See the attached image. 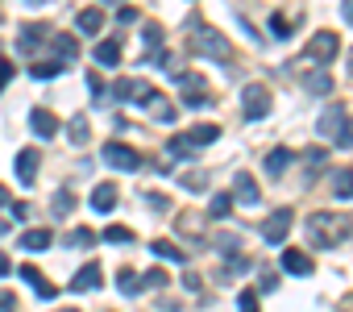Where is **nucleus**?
Masks as SVG:
<instances>
[{
	"label": "nucleus",
	"instance_id": "39448f33",
	"mask_svg": "<svg viewBox=\"0 0 353 312\" xmlns=\"http://www.w3.org/2000/svg\"><path fill=\"white\" fill-rule=\"evenodd\" d=\"M100 159H104L112 171H141V167H145V159H141L137 150H129L125 142H108V146L100 150Z\"/></svg>",
	"mask_w": 353,
	"mask_h": 312
},
{
	"label": "nucleus",
	"instance_id": "4c0bfd02",
	"mask_svg": "<svg viewBox=\"0 0 353 312\" xmlns=\"http://www.w3.org/2000/svg\"><path fill=\"white\" fill-rule=\"evenodd\" d=\"M303 163H307V175H316V171L324 167V150H320V146H312V150H303Z\"/></svg>",
	"mask_w": 353,
	"mask_h": 312
},
{
	"label": "nucleus",
	"instance_id": "412c9836",
	"mask_svg": "<svg viewBox=\"0 0 353 312\" xmlns=\"http://www.w3.org/2000/svg\"><path fill=\"white\" fill-rule=\"evenodd\" d=\"M291 159H295V154H291L287 146H274V150L266 154V175H274V179H279V175L291 167Z\"/></svg>",
	"mask_w": 353,
	"mask_h": 312
},
{
	"label": "nucleus",
	"instance_id": "423d86ee",
	"mask_svg": "<svg viewBox=\"0 0 353 312\" xmlns=\"http://www.w3.org/2000/svg\"><path fill=\"white\" fill-rule=\"evenodd\" d=\"M241 104H245V121H262L266 113H270V88H262V84H245L241 88Z\"/></svg>",
	"mask_w": 353,
	"mask_h": 312
},
{
	"label": "nucleus",
	"instance_id": "37998d69",
	"mask_svg": "<svg viewBox=\"0 0 353 312\" xmlns=\"http://www.w3.org/2000/svg\"><path fill=\"white\" fill-rule=\"evenodd\" d=\"M141 38H145V46L154 50V46L162 42V26H145V30H141Z\"/></svg>",
	"mask_w": 353,
	"mask_h": 312
},
{
	"label": "nucleus",
	"instance_id": "c756f323",
	"mask_svg": "<svg viewBox=\"0 0 353 312\" xmlns=\"http://www.w3.org/2000/svg\"><path fill=\"white\" fill-rule=\"evenodd\" d=\"M50 208H54V217H71V213H75V196H71V192L63 188V192H54Z\"/></svg>",
	"mask_w": 353,
	"mask_h": 312
},
{
	"label": "nucleus",
	"instance_id": "8fccbe9b",
	"mask_svg": "<svg viewBox=\"0 0 353 312\" xmlns=\"http://www.w3.org/2000/svg\"><path fill=\"white\" fill-rule=\"evenodd\" d=\"M274 287H279V275H274V271H266V275H262V291H274Z\"/></svg>",
	"mask_w": 353,
	"mask_h": 312
},
{
	"label": "nucleus",
	"instance_id": "bf43d9fd",
	"mask_svg": "<svg viewBox=\"0 0 353 312\" xmlns=\"http://www.w3.org/2000/svg\"><path fill=\"white\" fill-rule=\"evenodd\" d=\"M104 5H117V0H104Z\"/></svg>",
	"mask_w": 353,
	"mask_h": 312
},
{
	"label": "nucleus",
	"instance_id": "dca6fc26",
	"mask_svg": "<svg viewBox=\"0 0 353 312\" xmlns=\"http://www.w3.org/2000/svg\"><path fill=\"white\" fill-rule=\"evenodd\" d=\"M46 38H50V26H42V21H34V26H26V30H21V38H17V46H21L26 55H34V50H38V46L46 42Z\"/></svg>",
	"mask_w": 353,
	"mask_h": 312
},
{
	"label": "nucleus",
	"instance_id": "5701e85b",
	"mask_svg": "<svg viewBox=\"0 0 353 312\" xmlns=\"http://www.w3.org/2000/svg\"><path fill=\"white\" fill-rule=\"evenodd\" d=\"M303 88H307L312 96H324V92L332 88V75H328V67H320V71H307V75H303Z\"/></svg>",
	"mask_w": 353,
	"mask_h": 312
},
{
	"label": "nucleus",
	"instance_id": "a19ab883",
	"mask_svg": "<svg viewBox=\"0 0 353 312\" xmlns=\"http://www.w3.org/2000/svg\"><path fill=\"white\" fill-rule=\"evenodd\" d=\"M212 246H216V250H237V246H241V237H237V233H216V237H212Z\"/></svg>",
	"mask_w": 353,
	"mask_h": 312
},
{
	"label": "nucleus",
	"instance_id": "c9c22d12",
	"mask_svg": "<svg viewBox=\"0 0 353 312\" xmlns=\"http://www.w3.org/2000/svg\"><path fill=\"white\" fill-rule=\"evenodd\" d=\"M67 133H71V142H75V146H83V142H88V117H71Z\"/></svg>",
	"mask_w": 353,
	"mask_h": 312
},
{
	"label": "nucleus",
	"instance_id": "6e6552de",
	"mask_svg": "<svg viewBox=\"0 0 353 312\" xmlns=\"http://www.w3.org/2000/svg\"><path fill=\"white\" fill-rule=\"evenodd\" d=\"M108 96H117V100H125V104H150L154 88H150L145 79H117Z\"/></svg>",
	"mask_w": 353,
	"mask_h": 312
},
{
	"label": "nucleus",
	"instance_id": "4be33fe9",
	"mask_svg": "<svg viewBox=\"0 0 353 312\" xmlns=\"http://www.w3.org/2000/svg\"><path fill=\"white\" fill-rule=\"evenodd\" d=\"M67 71V63L54 55V59H38V63H30V75L34 79H54V75H63Z\"/></svg>",
	"mask_w": 353,
	"mask_h": 312
},
{
	"label": "nucleus",
	"instance_id": "6e6d98bb",
	"mask_svg": "<svg viewBox=\"0 0 353 312\" xmlns=\"http://www.w3.org/2000/svg\"><path fill=\"white\" fill-rule=\"evenodd\" d=\"M349 75H353V50H349Z\"/></svg>",
	"mask_w": 353,
	"mask_h": 312
},
{
	"label": "nucleus",
	"instance_id": "de8ad7c7",
	"mask_svg": "<svg viewBox=\"0 0 353 312\" xmlns=\"http://www.w3.org/2000/svg\"><path fill=\"white\" fill-rule=\"evenodd\" d=\"M117 21H121V26H133V21H141V17H137V9H129V5H125V9L117 13Z\"/></svg>",
	"mask_w": 353,
	"mask_h": 312
},
{
	"label": "nucleus",
	"instance_id": "4468645a",
	"mask_svg": "<svg viewBox=\"0 0 353 312\" xmlns=\"http://www.w3.org/2000/svg\"><path fill=\"white\" fill-rule=\"evenodd\" d=\"M117 200H121L117 184H108V179H104V184H96V188H92V208H96V213H112V208H117Z\"/></svg>",
	"mask_w": 353,
	"mask_h": 312
},
{
	"label": "nucleus",
	"instance_id": "ea45409f",
	"mask_svg": "<svg viewBox=\"0 0 353 312\" xmlns=\"http://www.w3.org/2000/svg\"><path fill=\"white\" fill-rule=\"evenodd\" d=\"M270 34H274V38H291V21H287L283 13H274V17H270Z\"/></svg>",
	"mask_w": 353,
	"mask_h": 312
},
{
	"label": "nucleus",
	"instance_id": "f8f14e48",
	"mask_svg": "<svg viewBox=\"0 0 353 312\" xmlns=\"http://www.w3.org/2000/svg\"><path fill=\"white\" fill-rule=\"evenodd\" d=\"M30 129H34L38 137H54V133H59V117H54L50 108H30Z\"/></svg>",
	"mask_w": 353,
	"mask_h": 312
},
{
	"label": "nucleus",
	"instance_id": "f03ea898",
	"mask_svg": "<svg viewBox=\"0 0 353 312\" xmlns=\"http://www.w3.org/2000/svg\"><path fill=\"white\" fill-rule=\"evenodd\" d=\"M188 42H192V55H200V59H212V63H233V42L221 34V30H212L208 21H192V30H188Z\"/></svg>",
	"mask_w": 353,
	"mask_h": 312
},
{
	"label": "nucleus",
	"instance_id": "f704fd0d",
	"mask_svg": "<svg viewBox=\"0 0 353 312\" xmlns=\"http://www.w3.org/2000/svg\"><path fill=\"white\" fill-rule=\"evenodd\" d=\"M166 75H183V59H174V55H150Z\"/></svg>",
	"mask_w": 353,
	"mask_h": 312
},
{
	"label": "nucleus",
	"instance_id": "c85d7f7f",
	"mask_svg": "<svg viewBox=\"0 0 353 312\" xmlns=\"http://www.w3.org/2000/svg\"><path fill=\"white\" fill-rule=\"evenodd\" d=\"M145 108H150V113H154L158 121H174V104H170L166 96H158V92L150 96V104H145Z\"/></svg>",
	"mask_w": 353,
	"mask_h": 312
},
{
	"label": "nucleus",
	"instance_id": "864d4df0",
	"mask_svg": "<svg viewBox=\"0 0 353 312\" xmlns=\"http://www.w3.org/2000/svg\"><path fill=\"white\" fill-rule=\"evenodd\" d=\"M9 271H13V262H9V254H0V279H5Z\"/></svg>",
	"mask_w": 353,
	"mask_h": 312
},
{
	"label": "nucleus",
	"instance_id": "20e7f679",
	"mask_svg": "<svg viewBox=\"0 0 353 312\" xmlns=\"http://www.w3.org/2000/svg\"><path fill=\"white\" fill-rule=\"evenodd\" d=\"M336 55H341V38H336L332 30H320V34H312L307 46H303V67H328Z\"/></svg>",
	"mask_w": 353,
	"mask_h": 312
},
{
	"label": "nucleus",
	"instance_id": "a211bd4d",
	"mask_svg": "<svg viewBox=\"0 0 353 312\" xmlns=\"http://www.w3.org/2000/svg\"><path fill=\"white\" fill-rule=\"evenodd\" d=\"M283 271H287V275H312L316 262H312L303 250H283Z\"/></svg>",
	"mask_w": 353,
	"mask_h": 312
},
{
	"label": "nucleus",
	"instance_id": "79ce46f5",
	"mask_svg": "<svg viewBox=\"0 0 353 312\" xmlns=\"http://www.w3.org/2000/svg\"><path fill=\"white\" fill-rule=\"evenodd\" d=\"M237 312H258V295H254L250 287H245V291L237 295Z\"/></svg>",
	"mask_w": 353,
	"mask_h": 312
},
{
	"label": "nucleus",
	"instance_id": "6ab92c4d",
	"mask_svg": "<svg viewBox=\"0 0 353 312\" xmlns=\"http://www.w3.org/2000/svg\"><path fill=\"white\" fill-rule=\"evenodd\" d=\"M196 142H192V133H174L170 142H166V154H170V159H196Z\"/></svg>",
	"mask_w": 353,
	"mask_h": 312
},
{
	"label": "nucleus",
	"instance_id": "5fc2aeb1",
	"mask_svg": "<svg viewBox=\"0 0 353 312\" xmlns=\"http://www.w3.org/2000/svg\"><path fill=\"white\" fill-rule=\"evenodd\" d=\"M9 204H13V200H9V188L0 184V208H9Z\"/></svg>",
	"mask_w": 353,
	"mask_h": 312
},
{
	"label": "nucleus",
	"instance_id": "13d9d810",
	"mask_svg": "<svg viewBox=\"0 0 353 312\" xmlns=\"http://www.w3.org/2000/svg\"><path fill=\"white\" fill-rule=\"evenodd\" d=\"M63 312H79V308H63Z\"/></svg>",
	"mask_w": 353,
	"mask_h": 312
},
{
	"label": "nucleus",
	"instance_id": "f3484780",
	"mask_svg": "<svg viewBox=\"0 0 353 312\" xmlns=\"http://www.w3.org/2000/svg\"><path fill=\"white\" fill-rule=\"evenodd\" d=\"M328 188H332L336 200H353V167H336L328 175Z\"/></svg>",
	"mask_w": 353,
	"mask_h": 312
},
{
	"label": "nucleus",
	"instance_id": "09e8293b",
	"mask_svg": "<svg viewBox=\"0 0 353 312\" xmlns=\"http://www.w3.org/2000/svg\"><path fill=\"white\" fill-rule=\"evenodd\" d=\"M9 208H13V217H17V221H26V217H30V204H26V200H17V204H9Z\"/></svg>",
	"mask_w": 353,
	"mask_h": 312
},
{
	"label": "nucleus",
	"instance_id": "58836bf2",
	"mask_svg": "<svg viewBox=\"0 0 353 312\" xmlns=\"http://www.w3.org/2000/svg\"><path fill=\"white\" fill-rule=\"evenodd\" d=\"M63 246H96V233L75 229V233H67V237H63Z\"/></svg>",
	"mask_w": 353,
	"mask_h": 312
},
{
	"label": "nucleus",
	"instance_id": "ddd939ff",
	"mask_svg": "<svg viewBox=\"0 0 353 312\" xmlns=\"http://www.w3.org/2000/svg\"><path fill=\"white\" fill-rule=\"evenodd\" d=\"M233 200L237 204H258V184H254L250 171H237L233 175Z\"/></svg>",
	"mask_w": 353,
	"mask_h": 312
},
{
	"label": "nucleus",
	"instance_id": "49530a36",
	"mask_svg": "<svg viewBox=\"0 0 353 312\" xmlns=\"http://www.w3.org/2000/svg\"><path fill=\"white\" fill-rule=\"evenodd\" d=\"M9 79H13V63H9V59H0V92H5Z\"/></svg>",
	"mask_w": 353,
	"mask_h": 312
},
{
	"label": "nucleus",
	"instance_id": "aec40b11",
	"mask_svg": "<svg viewBox=\"0 0 353 312\" xmlns=\"http://www.w3.org/2000/svg\"><path fill=\"white\" fill-rule=\"evenodd\" d=\"M75 30H79V34H100V30H104V9H100V5L83 9V13L75 17Z\"/></svg>",
	"mask_w": 353,
	"mask_h": 312
},
{
	"label": "nucleus",
	"instance_id": "72a5a7b5",
	"mask_svg": "<svg viewBox=\"0 0 353 312\" xmlns=\"http://www.w3.org/2000/svg\"><path fill=\"white\" fill-rule=\"evenodd\" d=\"M104 242H112V246H125V242H129V246H133V229H125V225H108V229H104Z\"/></svg>",
	"mask_w": 353,
	"mask_h": 312
},
{
	"label": "nucleus",
	"instance_id": "2f4dec72",
	"mask_svg": "<svg viewBox=\"0 0 353 312\" xmlns=\"http://www.w3.org/2000/svg\"><path fill=\"white\" fill-rule=\"evenodd\" d=\"M88 92H92V100H96V104H104V100H108V84H104L96 71H88Z\"/></svg>",
	"mask_w": 353,
	"mask_h": 312
},
{
	"label": "nucleus",
	"instance_id": "e433bc0d",
	"mask_svg": "<svg viewBox=\"0 0 353 312\" xmlns=\"http://www.w3.org/2000/svg\"><path fill=\"white\" fill-rule=\"evenodd\" d=\"M145 287H170V279H166V271H162V266H154V271H145V275H141V291H145Z\"/></svg>",
	"mask_w": 353,
	"mask_h": 312
},
{
	"label": "nucleus",
	"instance_id": "bb28decb",
	"mask_svg": "<svg viewBox=\"0 0 353 312\" xmlns=\"http://www.w3.org/2000/svg\"><path fill=\"white\" fill-rule=\"evenodd\" d=\"M54 55H59L63 63H71V59L79 55V42H75L71 34H54Z\"/></svg>",
	"mask_w": 353,
	"mask_h": 312
},
{
	"label": "nucleus",
	"instance_id": "b1692460",
	"mask_svg": "<svg viewBox=\"0 0 353 312\" xmlns=\"http://www.w3.org/2000/svg\"><path fill=\"white\" fill-rule=\"evenodd\" d=\"M96 63H100V67H117V63H121V42L104 38V42L96 46Z\"/></svg>",
	"mask_w": 353,
	"mask_h": 312
},
{
	"label": "nucleus",
	"instance_id": "f257e3e1",
	"mask_svg": "<svg viewBox=\"0 0 353 312\" xmlns=\"http://www.w3.org/2000/svg\"><path fill=\"white\" fill-rule=\"evenodd\" d=\"M303 233H307V242H312L316 250H332V246H341V242L353 233V221L341 217V213H312V217L303 221Z\"/></svg>",
	"mask_w": 353,
	"mask_h": 312
},
{
	"label": "nucleus",
	"instance_id": "393cba45",
	"mask_svg": "<svg viewBox=\"0 0 353 312\" xmlns=\"http://www.w3.org/2000/svg\"><path fill=\"white\" fill-rule=\"evenodd\" d=\"M50 242H54L50 229H26V233H21V250H46Z\"/></svg>",
	"mask_w": 353,
	"mask_h": 312
},
{
	"label": "nucleus",
	"instance_id": "a18cd8bd",
	"mask_svg": "<svg viewBox=\"0 0 353 312\" xmlns=\"http://www.w3.org/2000/svg\"><path fill=\"white\" fill-rule=\"evenodd\" d=\"M0 312H17V295L0 287Z\"/></svg>",
	"mask_w": 353,
	"mask_h": 312
},
{
	"label": "nucleus",
	"instance_id": "9d476101",
	"mask_svg": "<svg viewBox=\"0 0 353 312\" xmlns=\"http://www.w3.org/2000/svg\"><path fill=\"white\" fill-rule=\"evenodd\" d=\"M38 167H42V150L30 146V150L17 154V179H21V184H34V179H38Z\"/></svg>",
	"mask_w": 353,
	"mask_h": 312
},
{
	"label": "nucleus",
	"instance_id": "4d7b16f0",
	"mask_svg": "<svg viewBox=\"0 0 353 312\" xmlns=\"http://www.w3.org/2000/svg\"><path fill=\"white\" fill-rule=\"evenodd\" d=\"M26 5H42V0H26Z\"/></svg>",
	"mask_w": 353,
	"mask_h": 312
},
{
	"label": "nucleus",
	"instance_id": "473e14b6",
	"mask_svg": "<svg viewBox=\"0 0 353 312\" xmlns=\"http://www.w3.org/2000/svg\"><path fill=\"white\" fill-rule=\"evenodd\" d=\"M216 137H221L216 125H196V129H192V142H196V146H212Z\"/></svg>",
	"mask_w": 353,
	"mask_h": 312
},
{
	"label": "nucleus",
	"instance_id": "a878e982",
	"mask_svg": "<svg viewBox=\"0 0 353 312\" xmlns=\"http://www.w3.org/2000/svg\"><path fill=\"white\" fill-rule=\"evenodd\" d=\"M150 250H154V254H158V258H166V262H179V266H183V262H188V254H183V250H179V246H174V242H162V237H158V242H154V246H150Z\"/></svg>",
	"mask_w": 353,
	"mask_h": 312
},
{
	"label": "nucleus",
	"instance_id": "2eb2a0df",
	"mask_svg": "<svg viewBox=\"0 0 353 312\" xmlns=\"http://www.w3.org/2000/svg\"><path fill=\"white\" fill-rule=\"evenodd\" d=\"M104 283V271L96 266V262H88V266H79L75 271V279H71V291H96Z\"/></svg>",
	"mask_w": 353,
	"mask_h": 312
},
{
	"label": "nucleus",
	"instance_id": "1a4fd4ad",
	"mask_svg": "<svg viewBox=\"0 0 353 312\" xmlns=\"http://www.w3.org/2000/svg\"><path fill=\"white\" fill-rule=\"evenodd\" d=\"M291 208H274L270 213V221L262 225V242H270V246H283L287 242V233H291Z\"/></svg>",
	"mask_w": 353,
	"mask_h": 312
},
{
	"label": "nucleus",
	"instance_id": "0eeeda50",
	"mask_svg": "<svg viewBox=\"0 0 353 312\" xmlns=\"http://www.w3.org/2000/svg\"><path fill=\"white\" fill-rule=\"evenodd\" d=\"M174 84L183 88V104H188V108H208V104H212V96L204 92L208 84H204L200 75H188V71H183V75H174Z\"/></svg>",
	"mask_w": 353,
	"mask_h": 312
},
{
	"label": "nucleus",
	"instance_id": "7c9ffc66",
	"mask_svg": "<svg viewBox=\"0 0 353 312\" xmlns=\"http://www.w3.org/2000/svg\"><path fill=\"white\" fill-rule=\"evenodd\" d=\"M212 221H225L229 213H233V192H221V196H212Z\"/></svg>",
	"mask_w": 353,
	"mask_h": 312
},
{
	"label": "nucleus",
	"instance_id": "603ef678",
	"mask_svg": "<svg viewBox=\"0 0 353 312\" xmlns=\"http://www.w3.org/2000/svg\"><path fill=\"white\" fill-rule=\"evenodd\" d=\"M341 17H345V21L353 26V0H345V5H341Z\"/></svg>",
	"mask_w": 353,
	"mask_h": 312
},
{
	"label": "nucleus",
	"instance_id": "c03bdc74",
	"mask_svg": "<svg viewBox=\"0 0 353 312\" xmlns=\"http://www.w3.org/2000/svg\"><path fill=\"white\" fill-rule=\"evenodd\" d=\"M179 229H183V233H200V217L183 213V217H179Z\"/></svg>",
	"mask_w": 353,
	"mask_h": 312
},
{
	"label": "nucleus",
	"instance_id": "3c124183",
	"mask_svg": "<svg viewBox=\"0 0 353 312\" xmlns=\"http://www.w3.org/2000/svg\"><path fill=\"white\" fill-rule=\"evenodd\" d=\"M183 188H192V192H200V188H204V175H188V179H183Z\"/></svg>",
	"mask_w": 353,
	"mask_h": 312
},
{
	"label": "nucleus",
	"instance_id": "cd10ccee",
	"mask_svg": "<svg viewBox=\"0 0 353 312\" xmlns=\"http://www.w3.org/2000/svg\"><path fill=\"white\" fill-rule=\"evenodd\" d=\"M117 287H121L125 295H141V275H137V271H129V266H121V275H117Z\"/></svg>",
	"mask_w": 353,
	"mask_h": 312
},
{
	"label": "nucleus",
	"instance_id": "9b49d317",
	"mask_svg": "<svg viewBox=\"0 0 353 312\" xmlns=\"http://www.w3.org/2000/svg\"><path fill=\"white\" fill-rule=\"evenodd\" d=\"M21 279H26V283H30V287H34L42 300H54V295H59V287H54V283H50V279H46V275L34 266V262H26V266H21Z\"/></svg>",
	"mask_w": 353,
	"mask_h": 312
},
{
	"label": "nucleus",
	"instance_id": "7ed1b4c3",
	"mask_svg": "<svg viewBox=\"0 0 353 312\" xmlns=\"http://www.w3.org/2000/svg\"><path fill=\"white\" fill-rule=\"evenodd\" d=\"M320 137H328L332 146H353V125H349V108L345 104H328L316 121Z\"/></svg>",
	"mask_w": 353,
	"mask_h": 312
}]
</instances>
